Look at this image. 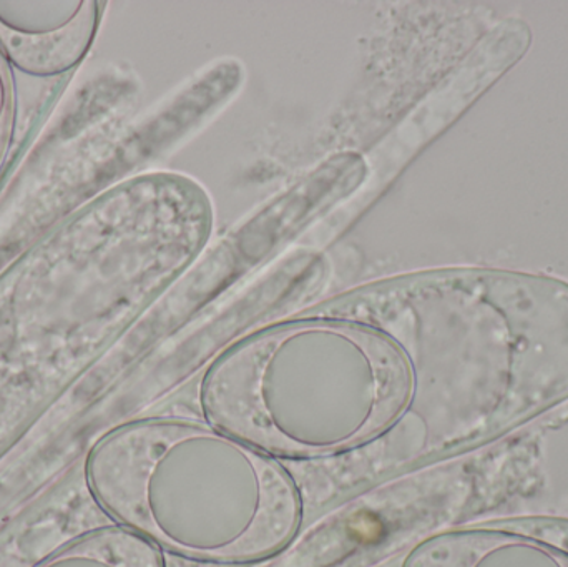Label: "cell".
Returning <instances> with one entry per match:
<instances>
[{
	"mask_svg": "<svg viewBox=\"0 0 568 567\" xmlns=\"http://www.w3.org/2000/svg\"><path fill=\"white\" fill-rule=\"evenodd\" d=\"M85 473L116 526L189 561H265L303 523V496L283 463L206 419L129 423L97 443Z\"/></svg>",
	"mask_w": 568,
	"mask_h": 567,
	"instance_id": "7a4b0ae2",
	"label": "cell"
},
{
	"mask_svg": "<svg viewBox=\"0 0 568 567\" xmlns=\"http://www.w3.org/2000/svg\"><path fill=\"white\" fill-rule=\"evenodd\" d=\"M13 117H16V93H13L10 65L0 50V169L6 162L12 142Z\"/></svg>",
	"mask_w": 568,
	"mask_h": 567,
	"instance_id": "52a82bcc",
	"label": "cell"
},
{
	"mask_svg": "<svg viewBox=\"0 0 568 567\" xmlns=\"http://www.w3.org/2000/svg\"><path fill=\"white\" fill-rule=\"evenodd\" d=\"M410 373L381 330L314 313L230 346L205 375L203 416L276 459L353 458L403 415Z\"/></svg>",
	"mask_w": 568,
	"mask_h": 567,
	"instance_id": "3957f363",
	"label": "cell"
},
{
	"mask_svg": "<svg viewBox=\"0 0 568 567\" xmlns=\"http://www.w3.org/2000/svg\"><path fill=\"white\" fill-rule=\"evenodd\" d=\"M33 567H166L163 553L129 529L112 526L73 539Z\"/></svg>",
	"mask_w": 568,
	"mask_h": 567,
	"instance_id": "8992f818",
	"label": "cell"
},
{
	"mask_svg": "<svg viewBox=\"0 0 568 567\" xmlns=\"http://www.w3.org/2000/svg\"><path fill=\"white\" fill-rule=\"evenodd\" d=\"M324 313L386 333L409 365L403 415L343 465L353 485L489 445L568 403L564 280L446 270Z\"/></svg>",
	"mask_w": 568,
	"mask_h": 567,
	"instance_id": "6da1fadb",
	"label": "cell"
},
{
	"mask_svg": "<svg viewBox=\"0 0 568 567\" xmlns=\"http://www.w3.org/2000/svg\"><path fill=\"white\" fill-rule=\"evenodd\" d=\"M403 567H568V518L494 519L436 533Z\"/></svg>",
	"mask_w": 568,
	"mask_h": 567,
	"instance_id": "277c9868",
	"label": "cell"
},
{
	"mask_svg": "<svg viewBox=\"0 0 568 567\" xmlns=\"http://www.w3.org/2000/svg\"><path fill=\"white\" fill-rule=\"evenodd\" d=\"M100 7L93 0H0V50L27 75H63L89 52Z\"/></svg>",
	"mask_w": 568,
	"mask_h": 567,
	"instance_id": "5b68a950",
	"label": "cell"
}]
</instances>
